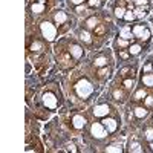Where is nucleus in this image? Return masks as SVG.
<instances>
[{"mask_svg":"<svg viewBox=\"0 0 153 153\" xmlns=\"http://www.w3.org/2000/svg\"><path fill=\"white\" fill-rule=\"evenodd\" d=\"M75 91H76V94H78V97L87 98L89 95L94 92V86L91 84V81H87L86 78H83V80H80L78 83H76Z\"/></svg>","mask_w":153,"mask_h":153,"instance_id":"1","label":"nucleus"},{"mask_svg":"<svg viewBox=\"0 0 153 153\" xmlns=\"http://www.w3.org/2000/svg\"><path fill=\"white\" fill-rule=\"evenodd\" d=\"M40 29H42V34L43 37L46 38L48 42H54L55 40V37H57V29L52 23H49V22H43L40 25Z\"/></svg>","mask_w":153,"mask_h":153,"instance_id":"2","label":"nucleus"},{"mask_svg":"<svg viewBox=\"0 0 153 153\" xmlns=\"http://www.w3.org/2000/svg\"><path fill=\"white\" fill-rule=\"evenodd\" d=\"M91 132H92V135H94L95 138H98V139L104 138V136L107 135V129L104 127L103 123H94L92 127H91Z\"/></svg>","mask_w":153,"mask_h":153,"instance_id":"3","label":"nucleus"},{"mask_svg":"<svg viewBox=\"0 0 153 153\" xmlns=\"http://www.w3.org/2000/svg\"><path fill=\"white\" fill-rule=\"evenodd\" d=\"M109 112H110L109 104H100V106H95V109H94V115L98 118H106Z\"/></svg>","mask_w":153,"mask_h":153,"instance_id":"4","label":"nucleus"},{"mask_svg":"<svg viewBox=\"0 0 153 153\" xmlns=\"http://www.w3.org/2000/svg\"><path fill=\"white\" fill-rule=\"evenodd\" d=\"M43 103H45V106L49 107V109H55V107H57V98H55L54 94L48 92V94L43 95Z\"/></svg>","mask_w":153,"mask_h":153,"instance_id":"5","label":"nucleus"},{"mask_svg":"<svg viewBox=\"0 0 153 153\" xmlns=\"http://www.w3.org/2000/svg\"><path fill=\"white\" fill-rule=\"evenodd\" d=\"M101 123L104 124V127L107 129V132H115V130H117V127H118V123L115 121L113 118H104Z\"/></svg>","mask_w":153,"mask_h":153,"instance_id":"6","label":"nucleus"},{"mask_svg":"<svg viewBox=\"0 0 153 153\" xmlns=\"http://www.w3.org/2000/svg\"><path fill=\"white\" fill-rule=\"evenodd\" d=\"M120 37H121V38H126V40H130V38L135 37L133 32H132V28L129 26V25H126V26L121 28V31H120Z\"/></svg>","mask_w":153,"mask_h":153,"instance_id":"7","label":"nucleus"},{"mask_svg":"<svg viewBox=\"0 0 153 153\" xmlns=\"http://www.w3.org/2000/svg\"><path fill=\"white\" fill-rule=\"evenodd\" d=\"M72 124L75 129H83V127L86 126V118L81 117V115H75V117L72 118Z\"/></svg>","mask_w":153,"mask_h":153,"instance_id":"8","label":"nucleus"},{"mask_svg":"<svg viewBox=\"0 0 153 153\" xmlns=\"http://www.w3.org/2000/svg\"><path fill=\"white\" fill-rule=\"evenodd\" d=\"M69 52H71V55H72L74 58H80V57L83 55V48L78 46V45H72V46L69 48Z\"/></svg>","mask_w":153,"mask_h":153,"instance_id":"9","label":"nucleus"},{"mask_svg":"<svg viewBox=\"0 0 153 153\" xmlns=\"http://www.w3.org/2000/svg\"><path fill=\"white\" fill-rule=\"evenodd\" d=\"M54 20H55V23L61 25V23H65V22L68 20V16H66L63 11H57L55 14H54Z\"/></svg>","mask_w":153,"mask_h":153,"instance_id":"10","label":"nucleus"},{"mask_svg":"<svg viewBox=\"0 0 153 153\" xmlns=\"http://www.w3.org/2000/svg\"><path fill=\"white\" fill-rule=\"evenodd\" d=\"M31 11L34 12V14H42V12L45 11V3H43V2L32 3V5H31Z\"/></svg>","mask_w":153,"mask_h":153,"instance_id":"11","label":"nucleus"},{"mask_svg":"<svg viewBox=\"0 0 153 153\" xmlns=\"http://www.w3.org/2000/svg\"><path fill=\"white\" fill-rule=\"evenodd\" d=\"M141 81H143L144 86H147V87H153V74H146V75H143Z\"/></svg>","mask_w":153,"mask_h":153,"instance_id":"12","label":"nucleus"},{"mask_svg":"<svg viewBox=\"0 0 153 153\" xmlns=\"http://www.w3.org/2000/svg\"><path fill=\"white\" fill-rule=\"evenodd\" d=\"M146 29H147V28H146V25H135V26L132 28V32H133V35H135V37H138V38H139V35H141Z\"/></svg>","mask_w":153,"mask_h":153,"instance_id":"13","label":"nucleus"},{"mask_svg":"<svg viewBox=\"0 0 153 153\" xmlns=\"http://www.w3.org/2000/svg\"><path fill=\"white\" fill-rule=\"evenodd\" d=\"M147 113H149V110H147L146 107H136V109H135V117H136V118H141V120H143V118L147 117Z\"/></svg>","mask_w":153,"mask_h":153,"instance_id":"14","label":"nucleus"},{"mask_svg":"<svg viewBox=\"0 0 153 153\" xmlns=\"http://www.w3.org/2000/svg\"><path fill=\"white\" fill-rule=\"evenodd\" d=\"M141 51H143V46H141V45H136V43H135V45H130V46H129V54H130V55H138Z\"/></svg>","mask_w":153,"mask_h":153,"instance_id":"15","label":"nucleus"},{"mask_svg":"<svg viewBox=\"0 0 153 153\" xmlns=\"http://www.w3.org/2000/svg\"><path fill=\"white\" fill-rule=\"evenodd\" d=\"M94 65H95L97 68H103V66L107 65V58H106V57H98V58H95Z\"/></svg>","mask_w":153,"mask_h":153,"instance_id":"16","label":"nucleus"},{"mask_svg":"<svg viewBox=\"0 0 153 153\" xmlns=\"http://www.w3.org/2000/svg\"><path fill=\"white\" fill-rule=\"evenodd\" d=\"M126 8H121V6H117L115 8V17L117 19H124V14H126Z\"/></svg>","mask_w":153,"mask_h":153,"instance_id":"17","label":"nucleus"},{"mask_svg":"<svg viewBox=\"0 0 153 153\" xmlns=\"http://www.w3.org/2000/svg\"><path fill=\"white\" fill-rule=\"evenodd\" d=\"M135 19H136L135 12H133L132 9H127V11H126V14H124V20H127V22H133Z\"/></svg>","mask_w":153,"mask_h":153,"instance_id":"18","label":"nucleus"},{"mask_svg":"<svg viewBox=\"0 0 153 153\" xmlns=\"http://www.w3.org/2000/svg\"><path fill=\"white\" fill-rule=\"evenodd\" d=\"M106 152H109V153H121V152H123V149H121L120 146H115V144H112V146L106 147Z\"/></svg>","mask_w":153,"mask_h":153,"instance_id":"19","label":"nucleus"},{"mask_svg":"<svg viewBox=\"0 0 153 153\" xmlns=\"http://www.w3.org/2000/svg\"><path fill=\"white\" fill-rule=\"evenodd\" d=\"M86 25H87L89 29H95V28L98 26V20H97L95 17H92V19H89V20L86 22Z\"/></svg>","mask_w":153,"mask_h":153,"instance_id":"20","label":"nucleus"},{"mask_svg":"<svg viewBox=\"0 0 153 153\" xmlns=\"http://www.w3.org/2000/svg\"><path fill=\"white\" fill-rule=\"evenodd\" d=\"M117 45H118L120 48H129V46H130L129 40H126V38H121V37L117 40Z\"/></svg>","mask_w":153,"mask_h":153,"instance_id":"21","label":"nucleus"},{"mask_svg":"<svg viewBox=\"0 0 153 153\" xmlns=\"http://www.w3.org/2000/svg\"><path fill=\"white\" fill-rule=\"evenodd\" d=\"M80 38L84 40V42H87V43H91V34H89L87 31H81L80 32Z\"/></svg>","mask_w":153,"mask_h":153,"instance_id":"22","label":"nucleus"},{"mask_svg":"<svg viewBox=\"0 0 153 153\" xmlns=\"http://www.w3.org/2000/svg\"><path fill=\"white\" fill-rule=\"evenodd\" d=\"M146 91H144V89H139V91L135 94V100H146Z\"/></svg>","mask_w":153,"mask_h":153,"instance_id":"23","label":"nucleus"},{"mask_svg":"<svg viewBox=\"0 0 153 153\" xmlns=\"http://www.w3.org/2000/svg\"><path fill=\"white\" fill-rule=\"evenodd\" d=\"M130 152H136V153H141V152H144V149L139 146L138 143H133L132 146H130Z\"/></svg>","mask_w":153,"mask_h":153,"instance_id":"24","label":"nucleus"},{"mask_svg":"<svg viewBox=\"0 0 153 153\" xmlns=\"http://www.w3.org/2000/svg\"><path fill=\"white\" fill-rule=\"evenodd\" d=\"M149 38H150V31L149 29H146L141 35H139V40H143V42H147Z\"/></svg>","mask_w":153,"mask_h":153,"instance_id":"25","label":"nucleus"},{"mask_svg":"<svg viewBox=\"0 0 153 153\" xmlns=\"http://www.w3.org/2000/svg\"><path fill=\"white\" fill-rule=\"evenodd\" d=\"M146 139L147 141H153V129H147L146 130Z\"/></svg>","mask_w":153,"mask_h":153,"instance_id":"26","label":"nucleus"},{"mask_svg":"<svg viewBox=\"0 0 153 153\" xmlns=\"http://www.w3.org/2000/svg\"><path fill=\"white\" fill-rule=\"evenodd\" d=\"M87 5H89V6H92V8H94V6L97 8V6H100V5H101V0H89Z\"/></svg>","mask_w":153,"mask_h":153,"instance_id":"27","label":"nucleus"},{"mask_svg":"<svg viewBox=\"0 0 153 153\" xmlns=\"http://www.w3.org/2000/svg\"><path fill=\"white\" fill-rule=\"evenodd\" d=\"M135 16L136 17H143V16H146V12H144V9L141 6H139L138 9H135Z\"/></svg>","mask_w":153,"mask_h":153,"instance_id":"28","label":"nucleus"},{"mask_svg":"<svg viewBox=\"0 0 153 153\" xmlns=\"http://www.w3.org/2000/svg\"><path fill=\"white\" fill-rule=\"evenodd\" d=\"M135 5L136 6H147L149 5V0H135Z\"/></svg>","mask_w":153,"mask_h":153,"instance_id":"29","label":"nucleus"},{"mask_svg":"<svg viewBox=\"0 0 153 153\" xmlns=\"http://www.w3.org/2000/svg\"><path fill=\"white\" fill-rule=\"evenodd\" d=\"M31 49H32V51H40V49H42V43H40V42H34L32 46H31Z\"/></svg>","mask_w":153,"mask_h":153,"instance_id":"30","label":"nucleus"},{"mask_svg":"<svg viewBox=\"0 0 153 153\" xmlns=\"http://www.w3.org/2000/svg\"><path fill=\"white\" fill-rule=\"evenodd\" d=\"M153 106V97H147L146 98V107H152Z\"/></svg>","mask_w":153,"mask_h":153,"instance_id":"31","label":"nucleus"},{"mask_svg":"<svg viewBox=\"0 0 153 153\" xmlns=\"http://www.w3.org/2000/svg\"><path fill=\"white\" fill-rule=\"evenodd\" d=\"M124 86H126L127 89H132V87H133V80H126V81H124Z\"/></svg>","mask_w":153,"mask_h":153,"instance_id":"32","label":"nucleus"},{"mask_svg":"<svg viewBox=\"0 0 153 153\" xmlns=\"http://www.w3.org/2000/svg\"><path fill=\"white\" fill-rule=\"evenodd\" d=\"M144 72H150V71H153V65H150V63H149V65H146L144 66V69H143Z\"/></svg>","mask_w":153,"mask_h":153,"instance_id":"33","label":"nucleus"},{"mask_svg":"<svg viewBox=\"0 0 153 153\" xmlns=\"http://www.w3.org/2000/svg\"><path fill=\"white\" fill-rule=\"evenodd\" d=\"M83 2H84V0H71V3H72V5H75V6L83 5Z\"/></svg>","mask_w":153,"mask_h":153,"instance_id":"34","label":"nucleus"},{"mask_svg":"<svg viewBox=\"0 0 153 153\" xmlns=\"http://www.w3.org/2000/svg\"><path fill=\"white\" fill-rule=\"evenodd\" d=\"M113 97H115V98H117V100H120V98L123 97V94H121L120 91H115V92H113Z\"/></svg>","mask_w":153,"mask_h":153,"instance_id":"35","label":"nucleus"},{"mask_svg":"<svg viewBox=\"0 0 153 153\" xmlns=\"http://www.w3.org/2000/svg\"><path fill=\"white\" fill-rule=\"evenodd\" d=\"M75 11H76V12H83V11H84V6H83V5H78Z\"/></svg>","mask_w":153,"mask_h":153,"instance_id":"36","label":"nucleus"},{"mask_svg":"<svg viewBox=\"0 0 153 153\" xmlns=\"http://www.w3.org/2000/svg\"><path fill=\"white\" fill-rule=\"evenodd\" d=\"M130 54H127V52H120V57H123V58H127Z\"/></svg>","mask_w":153,"mask_h":153,"instance_id":"37","label":"nucleus"},{"mask_svg":"<svg viewBox=\"0 0 153 153\" xmlns=\"http://www.w3.org/2000/svg\"><path fill=\"white\" fill-rule=\"evenodd\" d=\"M69 150H72V152H76V149H75V146H74V144H71V146H69Z\"/></svg>","mask_w":153,"mask_h":153,"instance_id":"38","label":"nucleus"},{"mask_svg":"<svg viewBox=\"0 0 153 153\" xmlns=\"http://www.w3.org/2000/svg\"><path fill=\"white\" fill-rule=\"evenodd\" d=\"M150 150H153V141H150Z\"/></svg>","mask_w":153,"mask_h":153,"instance_id":"39","label":"nucleus"},{"mask_svg":"<svg viewBox=\"0 0 153 153\" xmlns=\"http://www.w3.org/2000/svg\"><path fill=\"white\" fill-rule=\"evenodd\" d=\"M40 2H43V0H40Z\"/></svg>","mask_w":153,"mask_h":153,"instance_id":"40","label":"nucleus"}]
</instances>
